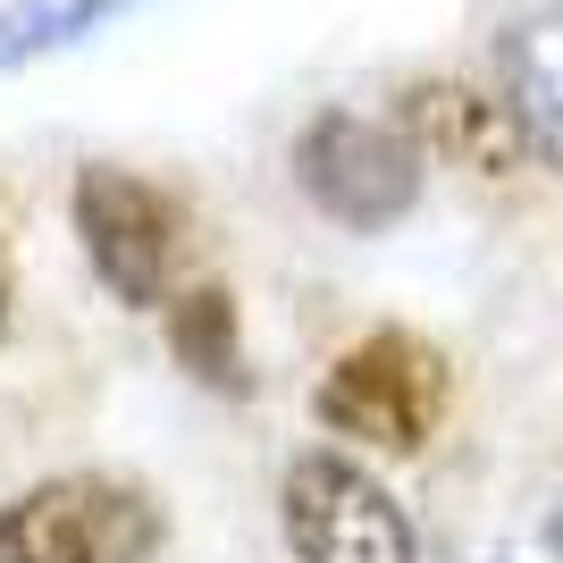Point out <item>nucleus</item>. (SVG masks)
Returning a JSON list of instances; mask_svg holds the SVG:
<instances>
[{
  "mask_svg": "<svg viewBox=\"0 0 563 563\" xmlns=\"http://www.w3.org/2000/svg\"><path fill=\"white\" fill-rule=\"evenodd\" d=\"M446 404H454L446 353L429 345V336H412V329H371L362 345H345L329 362L311 412H320V429H336L353 446L421 454L429 438H438V421H446Z\"/></svg>",
  "mask_w": 563,
  "mask_h": 563,
  "instance_id": "nucleus-1",
  "label": "nucleus"
},
{
  "mask_svg": "<svg viewBox=\"0 0 563 563\" xmlns=\"http://www.w3.org/2000/svg\"><path fill=\"white\" fill-rule=\"evenodd\" d=\"M161 505L110 471H59L0 505V563H152Z\"/></svg>",
  "mask_w": 563,
  "mask_h": 563,
  "instance_id": "nucleus-2",
  "label": "nucleus"
},
{
  "mask_svg": "<svg viewBox=\"0 0 563 563\" xmlns=\"http://www.w3.org/2000/svg\"><path fill=\"white\" fill-rule=\"evenodd\" d=\"M295 186L320 219L353 235H378L412 219L421 202V143L396 118H362V110H320L295 135Z\"/></svg>",
  "mask_w": 563,
  "mask_h": 563,
  "instance_id": "nucleus-3",
  "label": "nucleus"
},
{
  "mask_svg": "<svg viewBox=\"0 0 563 563\" xmlns=\"http://www.w3.org/2000/svg\"><path fill=\"white\" fill-rule=\"evenodd\" d=\"M68 219H76V244L93 261V278L110 286V303H126V311H161L168 303V286H177V244H186V211H177L152 177L110 168V161L76 168Z\"/></svg>",
  "mask_w": 563,
  "mask_h": 563,
  "instance_id": "nucleus-4",
  "label": "nucleus"
},
{
  "mask_svg": "<svg viewBox=\"0 0 563 563\" xmlns=\"http://www.w3.org/2000/svg\"><path fill=\"white\" fill-rule=\"evenodd\" d=\"M278 530H286V555L295 563H421L412 514L353 454H329V446L286 463Z\"/></svg>",
  "mask_w": 563,
  "mask_h": 563,
  "instance_id": "nucleus-5",
  "label": "nucleus"
},
{
  "mask_svg": "<svg viewBox=\"0 0 563 563\" xmlns=\"http://www.w3.org/2000/svg\"><path fill=\"white\" fill-rule=\"evenodd\" d=\"M396 126L412 143H421V161H446L463 168V177H514L521 161H530V143H521L514 110L488 93H471V85H454V76H429V85H412L396 110Z\"/></svg>",
  "mask_w": 563,
  "mask_h": 563,
  "instance_id": "nucleus-6",
  "label": "nucleus"
},
{
  "mask_svg": "<svg viewBox=\"0 0 563 563\" xmlns=\"http://www.w3.org/2000/svg\"><path fill=\"white\" fill-rule=\"evenodd\" d=\"M496 76H505V110H514L521 143L547 168H563V9H539V18L505 25Z\"/></svg>",
  "mask_w": 563,
  "mask_h": 563,
  "instance_id": "nucleus-7",
  "label": "nucleus"
},
{
  "mask_svg": "<svg viewBox=\"0 0 563 563\" xmlns=\"http://www.w3.org/2000/svg\"><path fill=\"white\" fill-rule=\"evenodd\" d=\"M168 353L177 371L202 378L211 396H244L253 371H244V329H235V295L228 286H186L168 303Z\"/></svg>",
  "mask_w": 563,
  "mask_h": 563,
  "instance_id": "nucleus-8",
  "label": "nucleus"
},
{
  "mask_svg": "<svg viewBox=\"0 0 563 563\" xmlns=\"http://www.w3.org/2000/svg\"><path fill=\"white\" fill-rule=\"evenodd\" d=\"M135 0H0V76L25 68V59H43V51H68L85 43L93 25L126 18Z\"/></svg>",
  "mask_w": 563,
  "mask_h": 563,
  "instance_id": "nucleus-9",
  "label": "nucleus"
},
{
  "mask_svg": "<svg viewBox=\"0 0 563 563\" xmlns=\"http://www.w3.org/2000/svg\"><path fill=\"white\" fill-rule=\"evenodd\" d=\"M547 547H555V563H563V505L547 514Z\"/></svg>",
  "mask_w": 563,
  "mask_h": 563,
  "instance_id": "nucleus-10",
  "label": "nucleus"
},
{
  "mask_svg": "<svg viewBox=\"0 0 563 563\" xmlns=\"http://www.w3.org/2000/svg\"><path fill=\"white\" fill-rule=\"evenodd\" d=\"M0 320H9V269H0Z\"/></svg>",
  "mask_w": 563,
  "mask_h": 563,
  "instance_id": "nucleus-11",
  "label": "nucleus"
}]
</instances>
